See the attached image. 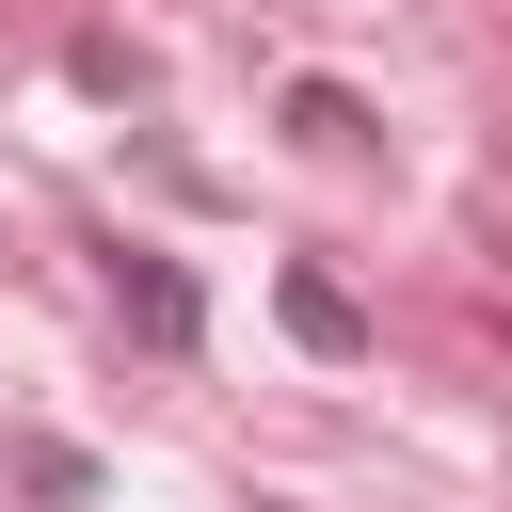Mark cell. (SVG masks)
Instances as JSON below:
<instances>
[{"label": "cell", "mask_w": 512, "mask_h": 512, "mask_svg": "<svg viewBox=\"0 0 512 512\" xmlns=\"http://www.w3.org/2000/svg\"><path fill=\"white\" fill-rule=\"evenodd\" d=\"M112 304H128V336H144V352H192V272H176V256L112 240Z\"/></svg>", "instance_id": "cell-1"}, {"label": "cell", "mask_w": 512, "mask_h": 512, "mask_svg": "<svg viewBox=\"0 0 512 512\" xmlns=\"http://www.w3.org/2000/svg\"><path fill=\"white\" fill-rule=\"evenodd\" d=\"M272 320H288L320 368H352V352H368V320H352V288H336V272H288V288H272Z\"/></svg>", "instance_id": "cell-2"}, {"label": "cell", "mask_w": 512, "mask_h": 512, "mask_svg": "<svg viewBox=\"0 0 512 512\" xmlns=\"http://www.w3.org/2000/svg\"><path fill=\"white\" fill-rule=\"evenodd\" d=\"M288 144L352 160V144H368V96H352V80H288Z\"/></svg>", "instance_id": "cell-3"}]
</instances>
